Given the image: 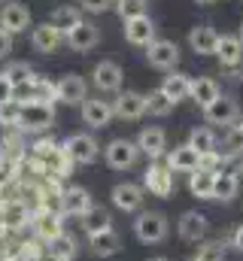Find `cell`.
Masks as SVG:
<instances>
[{"mask_svg":"<svg viewBox=\"0 0 243 261\" xmlns=\"http://www.w3.org/2000/svg\"><path fill=\"white\" fill-rule=\"evenodd\" d=\"M158 88H161L174 103H180V100H185V97H191V79H188L185 73H177V70H174L171 76H164V82H161Z\"/></svg>","mask_w":243,"mask_h":261,"instance_id":"28","label":"cell"},{"mask_svg":"<svg viewBox=\"0 0 243 261\" xmlns=\"http://www.w3.org/2000/svg\"><path fill=\"white\" fill-rule=\"evenodd\" d=\"M188 46H191V52H198V55H216L219 34H216L210 24H195V28L188 31Z\"/></svg>","mask_w":243,"mask_h":261,"instance_id":"23","label":"cell"},{"mask_svg":"<svg viewBox=\"0 0 243 261\" xmlns=\"http://www.w3.org/2000/svg\"><path fill=\"white\" fill-rule=\"evenodd\" d=\"M18 130L25 134H40V130L55 128V110L49 103H18Z\"/></svg>","mask_w":243,"mask_h":261,"instance_id":"2","label":"cell"},{"mask_svg":"<svg viewBox=\"0 0 243 261\" xmlns=\"http://www.w3.org/2000/svg\"><path fill=\"white\" fill-rule=\"evenodd\" d=\"M91 210H94V200H91V192L88 189H82V186H67L64 189V195H61V213L64 216L85 219Z\"/></svg>","mask_w":243,"mask_h":261,"instance_id":"7","label":"cell"},{"mask_svg":"<svg viewBox=\"0 0 243 261\" xmlns=\"http://www.w3.org/2000/svg\"><path fill=\"white\" fill-rule=\"evenodd\" d=\"M243 152V137L237 128H228L225 134V155H240Z\"/></svg>","mask_w":243,"mask_h":261,"instance_id":"40","label":"cell"},{"mask_svg":"<svg viewBox=\"0 0 243 261\" xmlns=\"http://www.w3.org/2000/svg\"><path fill=\"white\" fill-rule=\"evenodd\" d=\"M204 119L210 122V125H222V128H234L237 122H240V110H237V100H231V97H219L216 103H210L207 110H204Z\"/></svg>","mask_w":243,"mask_h":261,"instance_id":"10","label":"cell"},{"mask_svg":"<svg viewBox=\"0 0 243 261\" xmlns=\"http://www.w3.org/2000/svg\"><path fill=\"white\" fill-rule=\"evenodd\" d=\"M64 43H67L73 52H91V49L101 43V31H98L94 21H82L79 28H73V31L64 37Z\"/></svg>","mask_w":243,"mask_h":261,"instance_id":"17","label":"cell"},{"mask_svg":"<svg viewBox=\"0 0 243 261\" xmlns=\"http://www.w3.org/2000/svg\"><path fill=\"white\" fill-rule=\"evenodd\" d=\"M104 158L113 170H131L140 158V149H137V140H125V137H116L104 146Z\"/></svg>","mask_w":243,"mask_h":261,"instance_id":"4","label":"cell"},{"mask_svg":"<svg viewBox=\"0 0 243 261\" xmlns=\"http://www.w3.org/2000/svg\"><path fill=\"white\" fill-rule=\"evenodd\" d=\"M113 110L125 122H137V119L146 116V94H140V91H121L119 97L113 100Z\"/></svg>","mask_w":243,"mask_h":261,"instance_id":"16","label":"cell"},{"mask_svg":"<svg viewBox=\"0 0 243 261\" xmlns=\"http://www.w3.org/2000/svg\"><path fill=\"white\" fill-rule=\"evenodd\" d=\"M188 146L191 149H198L201 155H210V152H219L216 149V134L210 128H195L188 134Z\"/></svg>","mask_w":243,"mask_h":261,"instance_id":"34","label":"cell"},{"mask_svg":"<svg viewBox=\"0 0 243 261\" xmlns=\"http://www.w3.org/2000/svg\"><path fill=\"white\" fill-rule=\"evenodd\" d=\"M188 261H198V258H188Z\"/></svg>","mask_w":243,"mask_h":261,"instance_id":"48","label":"cell"},{"mask_svg":"<svg viewBox=\"0 0 243 261\" xmlns=\"http://www.w3.org/2000/svg\"><path fill=\"white\" fill-rule=\"evenodd\" d=\"M149 261H171V258H161V255H155V258H149Z\"/></svg>","mask_w":243,"mask_h":261,"instance_id":"46","label":"cell"},{"mask_svg":"<svg viewBox=\"0 0 243 261\" xmlns=\"http://www.w3.org/2000/svg\"><path fill=\"white\" fill-rule=\"evenodd\" d=\"M234 128L240 130V137H243V119H240V122H237V125H234Z\"/></svg>","mask_w":243,"mask_h":261,"instance_id":"45","label":"cell"},{"mask_svg":"<svg viewBox=\"0 0 243 261\" xmlns=\"http://www.w3.org/2000/svg\"><path fill=\"white\" fill-rule=\"evenodd\" d=\"M125 40L131 46H146L149 49L155 43V24H152V18L149 15H140V18L125 21Z\"/></svg>","mask_w":243,"mask_h":261,"instance_id":"19","label":"cell"},{"mask_svg":"<svg viewBox=\"0 0 243 261\" xmlns=\"http://www.w3.org/2000/svg\"><path fill=\"white\" fill-rule=\"evenodd\" d=\"M207 216L204 213H198V210H188V213H182L180 222H177V231H180V237L185 243H204V237H207Z\"/></svg>","mask_w":243,"mask_h":261,"instance_id":"15","label":"cell"},{"mask_svg":"<svg viewBox=\"0 0 243 261\" xmlns=\"http://www.w3.org/2000/svg\"><path fill=\"white\" fill-rule=\"evenodd\" d=\"M0 28L6 34H12V37L15 34H25L31 28V9L25 3H6L0 9Z\"/></svg>","mask_w":243,"mask_h":261,"instance_id":"13","label":"cell"},{"mask_svg":"<svg viewBox=\"0 0 243 261\" xmlns=\"http://www.w3.org/2000/svg\"><path fill=\"white\" fill-rule=\"evenodd\" d=\"M64 149L73 158V164H94L101 158V143L91 134H70L64 140Z\"/></svg>","mask_w":243,"mask_h":261,"instance_id":"5","label":"cell"},{"mask_svg":"<svg viewBox=\"0 0 243 261\" xmlns=\"http://www.w3.org/2000/svg\"><path fill=\"white\" fill-rule=\"evenodd\" d=\"M143 189L155 197H171L174 195V170L161 161L149 164L146 173H143Z\"/></svg>","mask_w":243,"mask_h":261,"instance_id":"6","label":"cell"},{"mask_svg":"<svg viewBox=\"0 0 243 261\" xmlns=\"http://www.w3.org/2000/svg\"><path fill=\"white\" fill-rule=\"evenodd\" d=\"M46 252L58 261H73L76 258V237H70V234L64 231V234L55 237L52 243H46Z\"/></svg>","mask_w":243,"mask_h":261,"instance_id":"31","label":"cell"},{"mask_svg":"<svg viewBox=\"0 0 243 261\" xmlns=\"http://www.w3.org/2000/svg\"><path fill=\"white\" fill-rule=\"evenodd\" d=\"M113 6H116V0H79V9L91 12V15H101V12H107Z\"/></svg>","mask_w":243,"mask_h":261,"instance_id":"39","label":"cell"},{"mask_svg":"<svg viewBox=\"0 0 243 261\" xmlns=\"http://www.w3.org/2000/svg\"><path fill=\"white\" fill-rule=\"evenodd\" d=\"M113 9L119 12L121 21H131V18H140V15H149V12H146V0H116Z\"/></svg>","mask_w":243,"mask_h":261,"instance_id":"36","label":"cell"},{"mask_svg":"<svg viewBox=\"0 0 243 261\" xmlns=\"http://www.w3.org/2000/svg\"><path fill=\"white\" fill-rule=\"evenodd\" d=\"M121 79H125V73H121V67L116 61H101L91 70V82H94L98 91H119Z\"/></svg>","mask_w":243,"mask_h":261,"instance_id":"18","label":"cell"},{"mask_svg":"<svg viewBox=\"0 0 243 261\" xmlns=\"http://www.w3.org/2000/svg\"><path fill=\"white\" fill-rule=\"evenodd\" d=\"M146 113H149V116L164 119V116H171V113H174V100H171L161 88H155V91H149V94H146Z\"/></svg>","mask_w":243,"mask_h":261,"instance_id":"32","label":"cell"},{"mask_svg":"<svg viewBox=\"0 0 243 261\" xmlns=\"http://www.w3.org/2000/svg\"><path fill=\"white\" fill-rule=\"evenodd\" d=\"M34 222V213L25 206L21 197H6L0 203V234H21Z\"/></svg>","mask_w":243,"mask_h":261,"instance_id":"1","label":"cell"},{"mask_svg":"<svg viewBox=\"0 0 243 261\" xmlns=\"http://www.w3.org/2000/svg\"><path fill=\"white\" fill-rule=\"evenodd\" d=\"M219 97H222V91H219V82H216V79H210V76L191 79V100H195L201 110H207V107L216 103Z\"/></svg>","mask_w":243,"mask_h":261,"instance_id":"25","label":"cell"},{"mask_svg":"<svg viewBox=\"0 0 243 261\" xmlns=\"http://www.w3.org/2000/svg\"><path fill=\"white\" fill-rule=\"evenodd\" d=\"M213 186H216V173L213 170H204L198 167L191 176H188V192L201 200H213Z\"/></svg>","mask_w":243,"mask_h":261,"instance_id":"30","label":"cell"},{"mask_svg":"<svg viewBox=\"0 0 243 261\" xmlns=\"http://www.w3.org/2000/svg\"><path fill=\"white\" fill-rule=\"evenodd\" d=\"M58 100L67 103V107H76V103L82 107V103L88 100V85H85V79L76 76V73L61 76L58 79Z\"/></svg>","mask_w":243,"mask_h":261,"instance_id":"14","label":"cell"},{"mask_svg":"<svg viewBox=\"0 0 243 261\" xmlns=\"http://www.w3.org/2000/svg\"><path fill=\"white\" fill-rule=\"evenodd\" d=\"M231 243H234V246L243 252V225H240V228H234V234H231Z\"/></svg>","mask_w":243,"mask_h":261,"instance_id":"43","label":"cell"},{"mask_svg":"<svg viewBox=\"0 0 243 261\" xmlns=\"http://www.w3.org/2000/svg\"><path fill=\"white\" fill-rule=\"evenodd\" d=\"M82 228H85V234L91 237V234H101V231H110L113 228V219H110V213L104 210V206H94L85 219H82Z\"/></svg>","mask_w":243,"mask_h":261,"instance_id":"33","label":"cell"},{"mask_svg":"<svg viewBox=\"0 0 243 261\" xmlns=\"http://www.w3.org/2000/svg\"><path fill=\"white\" fill-rule=\"evenodd\" d=\"M79 113H82V122L94 130L107 128V125L113 122V116H116L113 100H101V97H88V100L79 107Z\"/></svg>","mask_w":243,"mask_h":261,"instance_id":"8","label":"cell"},{"mask_svg":"<svg viewBox=\"0 0 243 261\" xmlns=\"http://www.w3.org/2000/svg\"><path fill=\"white\" fill-rule=\"evenodd\" d=\"M137 149L143 155H149L152 161H158L164 155V149H167V134L161 128H143L137 134Z\"/></svg>","mask_w":243,"mask_h":261,"instance_id":"22","label":"cell"},{"mask_svg":"<svg viewBox=\"0 0 243 261\" xmlns=\"http://www.w3.org/2000/svg\"><path fill=\"white\" fill-rule=\"evenodd\" d=\"M167 231H171V222H167L164 213L149 210V213H140L134 219V234H137L140 243H161L167 237Z\"/></svg>","mask_w":243,"mask_h":261,"instance_id":"3","label":"cell"},{"mask_svg":"<svg viewBox=\"0 0 243 261\" xmlns=\"http://www.w3.org/2000/svg\"><path fill=\"white\" fill-rule=\"evenodd\" d=\"M85 18H82V9L79 6H58L52 15H49V24L55 28V31H61L64 37L73 31V28H79Z\"/></svg>","mask_w":243,"mask_h":261,"instance_id":"27","label":"cell"},{"mask_svg":"<svg viewBox=\"0 0 243 261\" xmlns=\"http://www.w3.org/2000/svg\"><path fill=\"white\" fill-rule=\"evenodd\" d=\"M9 52H12V34H6V31L0 28V61L9 58Z\"/></svg>","mask_w":243,"mask_h":261,"instance_id":"42","label":"cell"},{"mask_svg":"<svg viewBox=\"0 0 243 261\" xmlns=\"http://www.w3.org/2000/svg\"><path fill=\"white\" fill-rule=\"evenodd\" d=\"M195 258H198V261H225V243H222V240H210V243H201Z\"/></svg>","mask_w":243,"mask_h":261,"instance_id":"37","label":"cell"},{"mask_svg":"<svg viewBox=\"0 0 243 261\" xmlns=\"http://www.w3.org/2000/svg\"><path fill=\"white\" fill-rule=\"evenodd\" d=\"M237 37H240V40H243V24H240V34H237Z\"/></svg>","mask_w":243,"mask_h":261,"instance_id":"47","label":"cell"},{"mask_svg":"<svg viewBox=\"0 0 243 261\" xmlns=\"http://www.w3.org/2000/svg\"><path fill=\"white\" fill-rule=\"evenodd\" d=\"M88 246H91L94 255H101V258H113V255H119L121 252V237H119L116 228H110V231L91 234V237H88Z\"/></svg>","mask_w":243,"mask_h":261,"instance_id":"24","label":"cell"},{"mask_svg":"<svg viewBox=\"0 0 243 261\" xmlns=\"http://www.w3.org/2000/svg\"><path fill=\"white\" fill-rule=\"evenodd\" d=\"M9 100H15V85L6 79V73H0V107Z\"/></svg>","mask_w":243,"mask_h":261,"instance_id":"41","label":"cell"},{"mask_svg":"<svg viewBox=\"0 0 243 261\" xmlns=\"http://www.w3.org/2000/svg\"><path fill=\"white\" fill-rule=\"evenodd\" d=\"M143 195H146V189L143 186H137V182H119V186H113V206L121 210V213H137L140 206H143Z\"/></svg>","mask_w":243,"mask_h":261,"instance_id":"12","label":"cell"},{"mask_svg":"<svg viewBox=\"0 0 243 261\" xmlns=\"http://www.w3.org/2000/svg\"><path fill=\"white\" fill-rule=\"evenodd\" d=\"M3 73H6V79H9L15 88L28 85V82L37 76V73H34V67L28 64V61H12V64H6V70H3Z\"/></svg>","mask_w":243,"mask_h":261,"instance_id":"35","label":"cell"},{"mask_svg":"<svg viewBox=\"0 0 243 261\" xmlns=\"http://www.w3.org/2000/svg\"><path fill=\"white\" fill-rule=\"evenodd\" d=\"M146 61L155 70H174V67L180 64V46L174 40H155L146 49Z\"/></svg>","mask_w":243,"mask_h":261,"instance_id":"11","label":"cell"},{"mask_svg":"<svg viewBox=\"0 0 243 261\" xmlns=\"http://www.w3.org/2000/svg\"><path fill=\"white\" fill-rule=\"evenodd\" d=\"M61 43H64V34H61V31H55L49 21H43V24H34V28H31V46H34L37 52L52 55Z\"/></svg>","mask_w":243,"mask_h":261,"instance_id":"21","label":"cell"},{"mask_svg":"<svg viewBox=\"0 0 243 261\" xmlns=\"http://www.w3.org/2000/svg\"><path fill=\"white\" fill-rule=\"evenodd\" d=\"M31 231L40 243H52L55 237L64 234V216L61 213H49V210H40L31 222Z\"/></svg>","mask_w":243,"mask_h":261,"instance_id":"9","label":"cell"},{"mask_svg":"<svg viewBox=\"0 0 243 261\" xmlns=\"http://www.w3.org/2000/svg\"><path fill=\"white\" fill-rule=\"evenodd\" d=\"M167 167L174 170V173H195L198 167H201V152L198 149H191L188 143H182V146H174V152L167 155Z\"/></svg>","mask_w":243,"mask_h":261,"instance_id":"20","label":"cell"},{"mask_svg":"<svg viewBox=\"0 0 243 261\" xmlns=\"http://www.w3.org/2000/svg\"><path fill=\"white\" fill-rule=\"evenodd\" d=\"M18 110H21V107H18L15 100H9V103H3V107H0V125H3L6 130L18 128Z\"/></svg>","mask_w":243,"mask_h":261,"instance_id":"38","label":"cell"},{"mask_svg":"<svg viewBox=\"0 0 243 261\" xmlns=\"http://www.w3.org/2000/svg\"><path fill=\"white\" fill-rule=\"evenodd\" d=\"M216 58L222 61V67H237L243 61V40L234 34H222L216 46Z\"/></svg>","mask_w":243,"mask_h":261,"instance_id":"26","label":"cell"},{"mask_svg":"<svg viewBox=\"0 0 243 261\" xmlns=\"http://www.w3.org/2000/svg\"><path fill=\"white\" fill-rule=\"evenodd\" d=\"M198 6H210V3H216V0H195Z\"/></svg>","mask_w":243,"mask_h":261,"instance_id":"44","label":"cell"},{"mask_svg":"<svg viewBox=\"0 0 243 261\" xmlns=\"http://www.w3.org/2000/svg\"><path fill=\"white\" fill-rule=\"evenodd\" d=\"M240 192V179H237V173H231V170H219L216 173V186H213V200H222V203H228V200H234Z\"/></svg>","mask_w":243,"mask_h":261,"instance_id":"29","label":"cell"}]
</instances>
